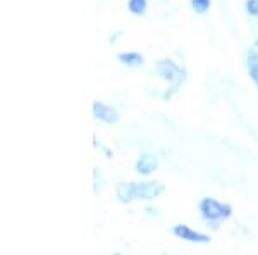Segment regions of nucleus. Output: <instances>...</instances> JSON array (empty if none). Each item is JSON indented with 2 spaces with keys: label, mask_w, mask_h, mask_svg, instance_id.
<instances>
[{
  "label": "nucleus",
  "mask_w": 258,
  "mask_h": 255,
  "mask_svg": "<svg viewBox=\"0 0 258 255\" xmlns=\"http://www.w3.org/2000/svg\"><path fill=\"white\" fill-rule=\"evenodd\" d=\"M210 6H212V0H191V9L197 12V14H205L210 9Z\"/></svg>",
  "instance_id": "obj_10"
},
{
  "label": "nucleus",
  "mask_w": 258,
  "mask_h": 255,
  "mask_svg": "<svg viewBox=\"0 0 258 255\" xmlns=\"http://www.w3.org/2000/svg\"><path fill=\"white\" fill-rule=\"evenodd\" d=\"M198 209L203 221H207L214 228H217L219 224H222L224 221H227L232 216V207L229 203L219 202L212 196H205V198L200 200Z\"/></svg>",
  "instance_id": "obj_2"
},
{
  "label": "nucleus",
  "mask_w": 258,
  "mask_h": 255,
  "mask_svg": "<svg viewBox=\"0 0 258 255\" xmlns=\"http://www.w3.org/2000/svg\"><path fill=\"white\" fill-rule=\"evenodd\" d=\"M127 9L135 16H143L148 9V0H127Z\"/></svg>",
  "instance_id": "obj_9"
},
{
  "label": "nucleus",
  "mask_w": 258,
  "mask_h": 255,
  "mask_svg": "<svg viewBox=\"0 0 258 255\" xmlns=\"http://www.w3.org/2000/svg\"><path fill=\"white\" fill-rule=\"evenodd\" d=\"M165 186L162 181H138L119 183L115 195L120 203H133L136 200H153L164 193Z\"/></svg>",
  "instance_id": "obj_1"
},
{
  "label": "nucleus",
  "mask_w": 258,
  "mask_h": 255,
  "mask_svg": "<svg viewBox=\"0 0 258 255\" xmlns=\"http://www.w3.org/2000/svg\"><path fill=\"white\" fill-rule=\"evenodd\" d=\"M117 61L122 66H127V68H140V66L145 64V57L140 52H120L117 56Z\"/></svg>",
  "instance_id": "obj_7"
},
{
  "label": "nucleus",
  "mask_w": 258,
  "mask_h": 255,
  "mask_svg": "<svg viewBox=\"0 0 258 255\" xmlns=\"http://www.w3.org/2000/svg\"><path fill=\"white\" fill-rule=\"evenodd\" d=\"M246 12L251 18L258 16V0H246Z\"/></svg>",
  "instance_id": "obj_11"
},
{
  "label": "nucleus",
  "mask_w": 258,
  "mask_h": 255,
  "mask_svg": "<svg viewBox=\"0 0 258 255\" xmlns=\"http://www.w3.org/2000/svg\"><path fill=\"white\" fill-rule=\"evenodd\" d=\"M172 233L179 240L189 241V243H209L210 241L209 235H205V233H202V231H197V229H193L188 224H176L172 228Z\"/></svg>",
  "instance_id": "obj_4"
},
{
  "label": "nucleus",
  "mask_w": 258,
  "mask_h": 255,
  "mask_svg": "<svg viewBox=\"0 0 258 255\" xmlns=\"http://www.w3.org/2000/svg\"><path fill=\"white\" fill-rule=\"evenodd\" d=\"M155 73L157 76L160 79H164L165 83L169 85V95H172L174 91H177L181 88V85L184 83L186 79V73L182 68H179L174 61L170 59H160L159 62L155 64Z\"/></svg>",
  "instance_id": "obj_3"
},
{
  "label": "nucleus",
  "mask_w": 258,
  "mask_h": 255,
  "mask_svg": "<svg viewBox=\"0 0 258 255\" xmlns=\"http://www.w3.org/2000/svg\"><path fill=\"white\" fill-rule=\"evenodd\" d=\"M93 116L97 121H102L105 124H115L119 121V112L112 106H107L103 102H93Z\"/></svg>",
  "instance_id": "obj_5"
},
{
  "label": "nucleus",
  "mask_w": 258,
  "mask_h": 255,
  "mask_svg": "<svg viewBox=\"0 0 258 255\" xmlns=\"http://www.w3.org/2000/svg\"><path fill=\"white\" fill-rule=\"evenodd\" d=\"M157 166H159V159L153 156V154L145 152L138 157V161H136V164H135V169L141 176H150V174L157 169Z\"/></svg>",
  "instance_id": "obj_6"
},
{
  "label": "nucleus",
  "mask_w": 258,
  "mask_h": 255,
  "mask_svg": "<svg viewBox=\"0 0 258 255\" xmlns=\"http://www.w3.org/2000/svg\"><path fill=\"white\" fill-rule=\"evenodd\" d=\"M246 66H248V74L249 78L255 81L256 88H258V52L256 50H248L246 54Z\"/></svg>",
  "instance_id": "obj_8"
}]
</instances>
